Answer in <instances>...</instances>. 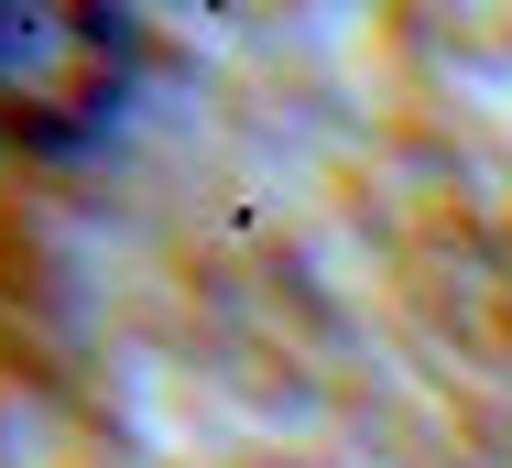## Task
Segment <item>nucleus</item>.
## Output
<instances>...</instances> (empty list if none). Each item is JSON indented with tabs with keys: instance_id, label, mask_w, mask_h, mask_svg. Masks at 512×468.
<instances>
[{
	"instance_id": "f257e3e1",
	"label": "nucleus",
	"mask_w": 512,
	"mask_h": 468,
	"mask_svg": "<svg viewBox=\"0 0 512 468\" xmlns=\"http://www.w3.org/2000/svg\"><path fill=\"white\" fill-rule=\"evenodd\" d=\"M131 22L120 11H77V0H11L0 11V142L22 153H77L99 142L131 98Z\"/></svg>"
}]
</instances>
